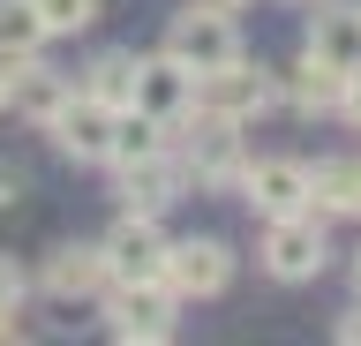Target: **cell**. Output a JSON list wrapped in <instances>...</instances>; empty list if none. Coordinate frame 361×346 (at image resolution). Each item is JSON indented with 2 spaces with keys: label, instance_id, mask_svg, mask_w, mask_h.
Instances as JSON below:
<instances>
[{
  "label": "cell",
  "instance_id": "6da1fadb",
  "mask_svg": "<svg viewBox=\"0 0 361 346\" xmlns=\"http://www.w3.org/2000/svg\"><path fill=\"white\" fill-rule=\"evenodd\" d=\"M173 159L188 166V181H203V188H241V166H248L241 121L211 113V106H188V113L173 121Z\"/></svg>",
  "mask_w": 361,
  "mask_h": 346
},
{
  "label": "cell",
  "instance_id": "7a4b0ae2",
  "mask_svg": "<svg viewBox=\"0 0 361 346\" xmlns=\"http://www.w3.org/2000/svg\"><path fill=\"white\" fill-rule=\"evenodd\" d=\"M106 331L128 346H166L173 339V286L166 278H113L106 286Z\"/></svg>",
  "mask_w": 361,
  "mask_h": 346
},
{
  "label": "cell",
  "instance_id": "3957f363",
  "mask_svg": "<svg viewBox=\"0 0 361 346\" xmlns=\"http://www.w3.org/2000/svg\"><path fill=\"white\" fill-rule=\"evenodd\" d=\"M196 106H211V113H226V121H264L271 106H279V75L271 68H256L248 53H233V61H219V68H203L196 75Z\"/></svg>",
  "mask_w": 361,
  "mask_h": 346
},
{
  "label": "cell",
  "instance_id": "277c9868",
  "mask_svg": "<svg viewBox=\"0 0 361 346\" xmlns=\"http://www.w3.org/2000/svg\"><path fill=\"white\" fill-rule=\"evenodd\" d=\"M166 286H173V301H211L233 286V249L226 241H211V233H188V241H166Z\"/></svg>",
  "mask_w": 361,
  "mask_h": 346
},
{
  "label": "cell",
  "instance_id": "5b68a950",
  "mask_svg": "<svg viewBox=\"0 0 361 346\" xmlns=\"http://www.w3.org/2000/svg\"><path fill=\"white\" fill-rule=\"evenodd\" d=\"M166 53H173L180 68H219V61H233L241 53V38H233V16L226 8H203V0H188L173 23H166Z\"/></svg>",
  "mask_w": 361,
  "mask_h": 346
},
{
  "label": "cell",
  "instance_id": "8992f818",
  "mask_svg": "<svg viewBox=\"0 0 361 346\" xmlns=\"http://www.w3.org/2000/svg\"><path fill=\"white\" fill-rule=\"evenodd\" d=\"M324 256H331V241H324V218H316V211H286V218H271V233H264V271H271V278L301 286V278L324 271Z\"/></svg>",
  "mask_w": 361,
  "mask_h": 346
},
{
  "label": "cell",
  "instance_id": "52a82bcc",
  "mask_svg": "<svg viewBox=\"0 0 361 346\" xmlns=\"http://www.w3.org/2000/svg\"><path fill=\"white\" fill-rule=\"evenodd\" d=\"M113 121H121L113 106H98V98H83V91H75L61 113L45 121V136L61 143L75 166H106V159H113Z\"/></svg>",
  "mask_w": 361,
  "mask_h": 346
},
{
  "label": "cell",
  "instance_id": "ba28073f",
  "mask_svg": "<svg viewBox=\"0 0 361 346\" xmlns=\"http://www.w3.org/2000/svg\"><path fill=\"white\" fill-rule=\"evenodd\" d=\"M135 113H151L158 128H173L188 106H196V68H180L173 53H151V61H135Z\"/></svg>",
  "mask_w": 361,
  "mask_h": 346
},
{
  "label": "cell",
  "instance_id": "9c48e42d",
  "mask_svg": "<svg viewBox=\"0 0 361 346\" xmlns=\"http://www.w3.org/2000/svg\"><path fill=\"white\" fill-rule=\"evenodd\" d=\"M180 188H188V166L173 159V143H158V151H143V159H128L121 166V204L128 211H166V204H180Z\"/></svg>",
  "mask_w": 361,
  "mask_h": 346
},
{
  "label": "cell",
  "instance_id": "30bf717a",
  "mask_svg": "<svg viewBox=\"0 0 361 346\" xmlns=\"http://www.w3.org/2000/svg\"><path fill=\"white\" fill-rule=\"evenodd\" d=\"M98 249H106L113 278H158L166 271V233H158L151 211H121V226H113Z\"/></svg>",
  "mask_w": 361,
  "mask_h": 346
},
{
  "label": "cell",
  "instance_id": "8fae6325",
  "mask_svg": "<svg viewBox=\"0 0 361 346\" xmlns=\"http://www.w3.org/2000/svg\"><path fill=\"white\" fill-rule=\"evenodd\" d=\"M301 53H316L324 68H338L346 83H354V75H361V0H324Z\"/></svg>",
  "mask_w": 361,
  "mask_h": 346
},
{
  "label": "cell",
  "instance_id": "7c38bea8",
  "mask_svg": "<svg viewBox=\"0 0 361 346\" xmlns=\"http://www.w3.org/2000/svg\"><path fill=\"white\" fill-rule=\"evenodd\" d=\"M241 196L264 211V218L309 211V166H301V159H248L241 166Z\"/></svg>",
  "mask_w": 361,
  "mask_h": 346
},
{
  "label": "cell",
  "instance_id": "4fadbf2b",
  "mask_svg": "<svg viewBox=\"0 0 361 346\" xmlns=\"http://www.w3.org/2000/svg\"><path fill=\"white\" fill-rule=\"evenodd\" d=\"M113 286V264L98 241H61L53 249V264H45V294L53 301H106Z\"/></svg>",
  "mask_w": 361,
  "mask_h": 346
},
{
  "label": "cell",
  "instance_id": "5bb4252c",
  "mask_svg": "<svg viewBox=\"0 0 361 346\" xmlns=\"http://www.w3.org/2000/svg\"><path fill=\"white\" fill-rule=\"evenodd\" d=\"M309 211L316 218H361V159H316L309 166Z\"/></svg>",
  "mask_w": 361,
  "mask_h": 346
},
{
  "label": "cell",
  "instance_id": "9a60e30c",
  "mask_svg": "<svg viewBox=\"0 0 361 346\" xmlns=\"http://www.w3.org/2000/svg\"><path fill=\"white\" fill-rule=\"evenodd\" d=\"M279 98H286L293 113L324 121V113H338V106H346V75H338V68H324L316 53H301V68H293L286 83H279Z\"/></svg>",
  "mask_w": 361,
  "mask_h": 346
},
{
  "label": "cell",
  "instance_id": "2e32d148",
  "mask_svg": "<svg viewBox=\"0 0 361 346\" xmlns=\"http://www.w3.org/2000/svg\"><path fill=\"white\" fill-rule=\"evenodd\" d=\"M68 98H75V91H68V75L38 68V61H16V68H8V106H16L23 121H38V128L61 113Z\"/></svg>",
  "mask_w": 361,
  "mask_h": 346
},
{
  "label": "cell",
  "instance_id": "e0dca14e",
  "mask_svg": "<svg viewBox=\"0 0 361 346\" xmlns=\"http://www.w3.org/2000/svg\"><path fill=\"white\" fill-rule=\"evenodd\" d=\"M45 16H38V0H0V61H38L45 53Z\"/></svg>",
  "mask_w": 361,
  "mask_h": 346
},
{
  "label": "cell",
  "instance_id": "ac0fdd59",
  "mask_svg": "<svg viewBox=\"0 0 361 346\" xmlns=\"http://www.w3.org/2000/svg\"><path fill=\"white\" fill-rule=\"evenodd\" d=\"M83 98H98V106L121 113V106L135 98V53H98V61L83 68Z\"/></svg>",
  "mask_w": 361,
  "mask_h": 346
},
{
  "label": "cell",
  "instance_id": "d6986e66",
  "mask_svg": "<svg viewBox=\"0 0 361 346\" xmlns=\"http://www.w3.org/2000/svg\"><path fill=\"white\" fill-rule=\"evenodd\" d=\"M158 143H166V128H158L151 113L121 106V121H113V159L106 166H128V159H143V151H158Z\"/></svg>",
  "mask_w": 361,
  "mask_h": 346
},
{
  "label": "cell",
  "instance_id": "ffe728a7",
  "mask_svg": "<svg viewBox=\"0 0 361 346\" xmlns=\"http://www.w3.org/2000/svg\"><path fill=\"white\" fill-rule=\"evenodd\" d=\"M98 8H106V0H38V16H45V30H53V38L90 30V23H98Z\"/></svg>",
  "mask_w": 361,
  "mask_h": 346
},
{
  "label": "cell",
  "instance_id": "44dd1931",
  "mask_svg": "<svg viewBox=\"0 0 361 346\" xmlns=\"http://www.w3.org/2000/svg\"><path fill=\"white\" fill-rule=\"evenodd\" d=\"M23 294H30L23 264H16V256H0V323H8V316H23Z\"/></svg>",
  "mask_w": 361,
  "mask_h": 346
},
{
  "label": "cell",
  "instance_id": "7402d4cb",
  "mask_svg": "<svg viewBox=\"0 0 361 346\" xmlns=\"http://www.w3.org/2000/svg\"><path fill=\"white\" fill-rule=\"evenodd\" d=\"M331 331H338V346H361V309H346V316H338Z\"/></svg>",
  "mask_w": 361,
  "mask_h": 346
},
{
  "label": "cell",
  "instance_id": "603a6c76",
  "mask_svg": "<svg viewBox=\"0 0 361 346\" xmlns=\"http://www.w3.org/2000/svg\"><path fill=\"white\" fill-rule=\"evenodd\" d=\"M338 113H346V121H354V128H361V75H354V83H346V106H338Z\"/></svg>",
  "mask_w": 361,
  "mask_h": 346
},
{
  "label": "cell",
  "instance_id": "cb8c5ba5",
  "mask_svg": "<svg viewBox=\"0 0 361 346\" xmlns=\"http://www.w3.org/2000/svg\"><path fill=\"white\" fill-rule=\"evenodd\" d=\"M203 8H226V16H241V8H248V0H203Z\"/></svg>",
  "mask_w": 361,
  "mask_h": 346
},
{
  "label": "cell",
  "instance_id": "d4e9b609",
  "mask_svg": "<svg viewBox=\"0 0 361 346\" xmlns=\"http://www.w3.org/2000/svg\"><path fill=\"white\" fill-rule=\"evenodd\" d=\"M8 68H16V61H0V106H8Z\"/></svg>",
  "mask_w": 361,
  "mask_h": 346
},
{
  "label": "cell",
  "instance_id": "484cf974",
  "mask_svg": "<svg viewBox=\"0 0 361 346\" xmlns=\"http://www.w3.org/2000/svg\"><path fill=\"white\" fill-rule=\"evenodd\" d=\"M354 286H361V256H354Z\"/></svg>",
  "mask_w": 361,
  "mask_h": 346
}]
</instances>
